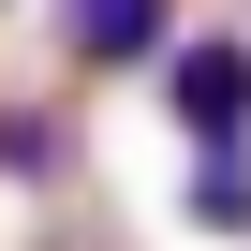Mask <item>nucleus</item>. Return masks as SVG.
I'll use <instances>...</instances> for the list:
<instances>
[{
  "label": "nucleus",
  "instance_id": "obj_1",
  "mask_svg": "<svg viewBox=\"0 0 251 251\" xmlns=\"http://www.w3.org/2000/svg\"><path fill=\"white\" fill-rule=\"evenodd\" d=\"M148 74H163V118L192 148H251V30H177Z\"/></svg>",
  "mask_w": 251,
  "mask_h": 251
},
{
  "label": "nucleus",
  "instance_id": "obj_2",
  "mask_svg": "<svg viewBox=\"0 0 251 251\" xmlns=\"http://www.w3.org/2000/svg\"><path fill=\"white\" fill-rule=\"evenodd\" d=\"M177 45V0H59V59L74 74H133Z\"/></svg>",
  "mask_w": 251,
  "mask_h": 251
},
{
  "label": "nucleus",
  "instance_id": "obj_3",
  "mask_svg": "<svg viewBox=\"0 0 251 251\" xmlns=\"http://www.w3.org/2000/svg\"><path fill=\"white\" fill-rule=\"evenodd\" d=\"M177 222H192V236H251V148H192Z\"/></svg>",
  "mask_w": 251,
  "mask_h": 251
},
{
  "label": "nucleus",
  "instance_id": "obj_4",
  "mask_svg": "<svg viewBox=\"0 0 251 251\" xmlns=\"http://www.w3.org/2000/svg\"><path fill=\"white\" fill-rule=\"evenodd\" d=\"M0 15H15V0H0Z\"/></svg>",
  "mask_w": 251,
  "mask_h": 251
}]
</instances>
